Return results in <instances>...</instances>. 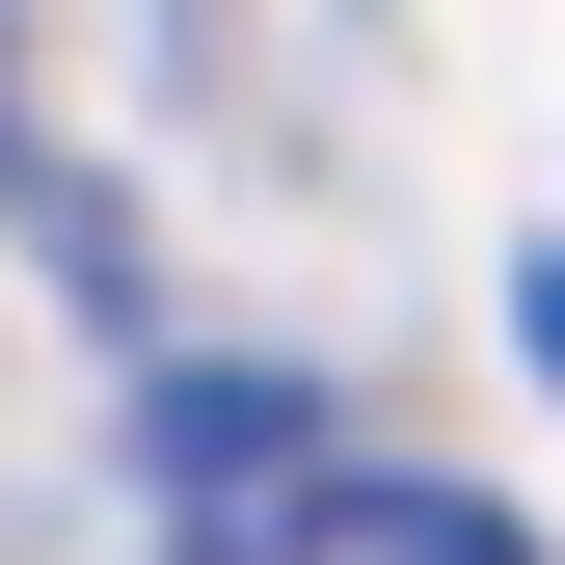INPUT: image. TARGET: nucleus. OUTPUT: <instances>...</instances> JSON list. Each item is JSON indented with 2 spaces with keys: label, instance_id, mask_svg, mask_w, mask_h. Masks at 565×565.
<instances>
[{
  "label": "nucleus",
  "instance_id": "1",
  "mask_svg": "<svg viewBox=\"0 0 565 565\" xmlns=\"http://www.w3.org/2000/svg\"><path fill=\"white\" fill-rule=\"evenodd\" d=\"M135 484H162V539L189 565H323V512L377 458L323 431V377H269V350H189L162 404H135Z\"/></svg>",
  "mask_w": 565,
  "mask_h": 565
},
{
  "label": "nucleus",
  "instance_id": "2",
  "mask_svg": "<svg viewBox=\"0 0 565 565\" xmlns=\"http://www.w3.org/2000/svg\"><path fill=\"white\" fill-rule=\"evenodd\" d=\"M323 565H539V539H512V512H458V484H350Z\"/></svg>",
  "mask_w": 565,
  "mask_h": 565
},
{
  "label": "nucleus",
  "instance_id": "3",
  "mask_svg": "<svg viewBox=\"0 0 565 565\" xmlns=\"http://www.w3.org/2000/svg\"><path fill=\"white\" fill-rule=\"evenodd\" d=\"M512 323H539V377H565V243H539V269H512Z\"/></svg>",
  "mask_w": 565,
  "mask_h": 565
}]
</instances>
